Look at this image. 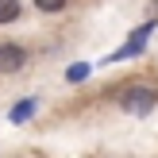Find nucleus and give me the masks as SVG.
<instances>
[{"mask_svg": "<svg viewBox=\"0 0 158 158\" xmlns=\"http://www.w3.org/2000/svg\"><path fill=\"white\" fill-rule=\"evenodd\" d=\"M66 4H69V0H35V8H39L43 15H58Z\"/></svg>", "mask_w": 158, "mask_h": 158, "instance_id": "nucleus-4", "label": "nucleus"}, {"mask_svg": "<svg viewBox=\"0 0 158 158\" xmlns=\"http://www.w3.org/2000/svg\"><path fill=\"white\" fill-rule=\"evenodd\" d=\"M120 108L127 116H147L158 108V89H151V85H131V89L120 93Z\"/></svg>", "mask_w": 158, "mask_h": 158, "instance_id": "nucleus-1", "label": "nucleus"}, {"mask_svg": "<svg viewBox=\"0 0 158 158\" xmlns=\"http://www.w3.org/2000/svg\"><path fill=\"white\" fill-rule=\"evenodd\" d=\"M23 15V4L19 0H0V27H4V23H15Z\"/></svg>", "mask_w": 158, "mask_h": 158, "instance_id": "nucleus-3", "label": "nucleus"}, {"mask_svg": "<svg viewBox=\"0 0 158 158\" xmlns=\"http://www.w3.org/2000/svg\"><path fill=\"white\" fill-rule=\"evenodd\" d=\"M27 66V50L23 43H0V77H12Z\"/></svg>", "mask_w": 158, "mask_h": 158, "instance_id": "nucleus-2", "label": "nucleus"}]
</instances>
